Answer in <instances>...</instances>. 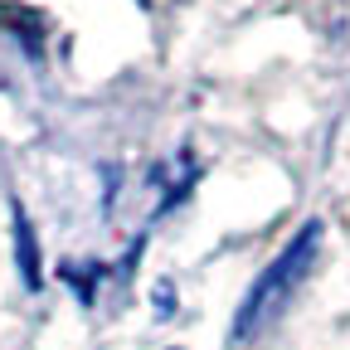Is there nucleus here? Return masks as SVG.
I'll list each match as a JSON object with an SVG mask.
<instances>
[{
  "instance_id": "1",
  "label": "nucleus",
  "mask_w": 350,
  "mask_h": 350,
  "mask_svg": "<svg viewBox=\"0 0 350 350\" xmlns=\"http://www.w3.org/2000/svg\"><path fill=\"white\" fill-rule=\"evenodd\" d=\"M321 234H326L321 219H306V224L292 234V243H287V248L268 262V268L258 273V282H253L248 297L239 301L234 326H229V340H234V345L253 340V336H258V331L287 306V297L306 282V273L317 268V253H321Z\"/></svg>"
},
{
  "instance_id": "2",
  "label": "nucleus",
  "mask_w": 350,
  "mask_h": 350,
  "mask_svg": "<svg viewBox=\"0 0 350 350\" xmlns=\"http://www.w3.org/2000/svg\"><path fill=\"white\" fill-rule=\"evenodd\" d=\"M10 224H15V268H20V282L29 287V292H39L44 287V262H39V239H34V224L25 219V209L20 204H10Z\"/></svg>"
},
{
  "instance_id": "3",
  "label": "nucleus",
  "mask_w": 350,
  "mask_h": 350,
  "mask_svg": "<svg viewBox=\"0 0 350 350\" xmlns=\"http://www.w3.org/2000/svg\"><path fill=\"white\" fill-rule=\"evenodd\" d=\"M83 268L88 273H78V262H64V282H73L83 301H93V282L103 278V262H83Z\"/></svg>"
}]
</instances>
